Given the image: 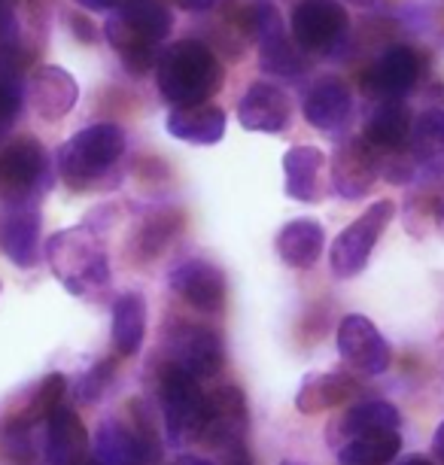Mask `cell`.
Listing matches in <instances>:
<instances>
[{"label": "cell", "instance_id": "29", "mask_svg": "<svg viewBox=\"0 0 444 465\" xmlns=\"http://www.w3.org/2000/svg\"><path fill=\"white\" fill-rule=\"evenodd\" d=\"M399 447H402L399 429L353 435L350 441L341 447V453H338V462L341 465H387L399 456Z\"/></svg>", "mask_w": 444, "mask_h": 465}, {"label": "cell", "instance_id": "6", "mask_svg": "<svg viewBox=\"0 0 444 465\" xmlns=\"http://www.w3.org/2000/svg\"><path fill=\"white\" fill-rule=\"evenodd\" d=\"M396 216L393 201H378L365 210L362 216H356L350 225L335 238L332 250H329V265L338 277H353L365 268V262L374 252V243L380 241L390 219Z\"/></svg>", "mask_w": 444, "mask_h": 465}, {"label": "cell", "instance_id": "12", "mask_svg": "<svg viewBox=\"0 0 444 465\" xmlns=\"http://www.w3.org/2000/svg\"><path fill=\"white\" fill-rule=\"evenodd\" d=\"M94 456L101 465H153L159 460V444L153 435L134 432L119 420H104L94 435Z\"/></svg>", "mask_w": 444, "mask_h": 465}, {"label": "cell", "instance_id": "31", "mask_svg": "<svg viewBox=\"0 0 444 465\" xmlns=\"http://www.w3.org/2000/svg\"><path fill=\"white\" fill-rule=\"evenodd\" d=\"M173 232H177V216H173V213L153 216L150 223L141 228V234H137V250H141V262L159 256L162 247L171 241Z\"/></svg>", "mask_w": 444, "mask_h": 465}, {"label": "cell", "instance_id": "7", "mask_svg": "<svg viewBox=\"0 0 444 465\" xmlns=\"http://www.w3.org/2000/svg\"><path fill=\"white\" fill-rule=\"evenodd\" d=\"M247 399L238 386H220L211 396H204V408H202V420H198L195 438L204 441L207 447H216V450H229L234 444H243V435H247Z\"/></svg>", "mask_w": 444, "mask_h": 465}, {"label": "cell", "instance_id": "36", "mask_svg": "<svg viewBox=\"0 0 444 465\" xmlns=\"http://www.w3.org/2000/svg\"><path fill=\"white\" fill-rule=\"evenodd\" d=\"M180 4V10H186V13H207V10H213L220 0H177Z\"/></svg>", "mask_w": 444, "mask_h": 465}, {"label": "cell", "instance_id": "24", "mask_svg": "<svg viewBox=\"0 0 444 465\" xmlns=\"http://www.w3.org/2000/svg\"><path fill=\"white\" fill-rule=\"evenodd\" d=\"M360 392V386L350 374L341 371H323V374H311L308 381L301 383L299 396H295V408L301 414H320V411L338 408L341 401Z\"/></svg>", "mask_w": 444, "mask_h": 465}, {"label": "cell", "instance_id": "4", "mask_svg": "<svg viewBox=\"0 0 444 465\" xmlns=\"http://www.w3.org/2000/svg\"><path fill=\"white\" fill-rule=\"evenodd\" d=\"M46 186L49 164L37 140H15L0 153V198L4 204H34Z\"/></svg>", "mask_w": 444, "mask_h": 465}, {"label": "cell", "instance_id": "10", "mask_svg": "<svg viewBox=\"0 0 444 465\" xmlns=\"http://www.w3.org/2000/svg\"><path fill=\"white\" fill-rule=\"evenodd\" d=\"M347 31V10L338 0H299L292 10V40L304 49H332Z\"/></svg>", "mask_w": 444, "mask_h": 465}, {"label": "cell", "instance_id": "27", "mask_svg": "<svg viewBox=\"0 0 444 465\" xmlns=\"http://www.w3.org/2000/svg\"><path fill=\"white\" fill-rule=\"evenodd\" d=\"M259 43V64H262L265 74L274 76H299L304 67V55L299 49V43L290 40V34L283 31V22L274 25L271 31H265Z\"/></svg>", "mask_w": 444, "mask_h": 465}, {"label": "cell", "instance_id": "34", "mask_svg": "<svg viewBox=\"0 0 444 465\" xmlns=\"http://www.w3.org/2000/svg\"><path fill=\"white\" fill-rule=\"evenodd\" d=\"M71 28L76 31V37H80L83 43H94V40H98V34H94V25L89 19H83V15H74Z\"/></svg>", "mask_w": 444, "mask_h": 465}, {"label": "cell", "instance_id": "39", "mask_svg": "<svg viewBox=\"0 0 444 465\" xmlns=\"http://www.w3.org/2000/svg\"><path fill=\"white\" fill-rule=\"evenodd\" d=\"M399 465H435L432 460H426V456H405Z\"/></svg>", "mask_w": 444, "mask_h": 465}, {"label": "cell", "instance_id": "16", "mask_svg": "<svg viewBox=\"0 0 444 465\" xmlns=\"http://www.w3.org/2000/svg\"><path fill=\"white\" fill-rule=\"evenodd\" d=\"M292 104L283 89L271 83L250 85L247 94L238 104V119L247 131H262V134H281L290 125Z\"/></svg>", "mask_w": 444, "mask_h": 465}, {"label": "cell", "instance_id": "13", "mask_svg": "<svg viewBox=\"0 0 444 465\" xmlns=\"http://www.w3.org/2000/svg\"><path fill=\"white\" fill-rule=\"evenodd\" d=\"M374 180H378V164L369 143L360 140H344L335 149L332 159V186L344 201H360L371 192Z\"/></svg>", "mask_w": 444, "mask_h": 465}, {"label": "cell", "instance_id": "38", "mask_svg": "<svg viewBox=\"0 0 444 465\" xmlns=\"http://www.w3.org/2000/svg\"><path fill=\"white\" fill-rule=\"evenodd\" d=\"M76 4L85 6V10H116L122 0H76Z\"/></svg>", "mask_w": 444, "mask_h": 465}, {"label": "cell", "instance_id": "19", "mask_svg": "<svg viewBox=\"0 0 444 465\" xmlns=\"http://www.w3.org/2000/svg\"><path fill=\"white\" fill-rule=\"evenodd\" d=\"M408 149L417 164V173H429L435 180H444V110L426 107L411 122Z\"/></svg>", "mask_w": 444, "mask_h": 465}, {"label": "cell", "instance_id": "2", "mask_svg": "<svg viewBox=\"0 0 444 465\" xmlns=\"http://www.w3.org/2000/svg\"><path fill=\"white\" fill-rule=\"evenodd\" d=\"M46 256L58 280L74 295L98 289L110 280L107 252L89 228H67L46 243Z\"/></svg>", "mask_w": 444, "mask_h": 465}, {"label": "cell", "instance_id": "43", "mask_svg": "<svg viewBox=\"0 0 444 465\" xmlns=\"http://www.w3.org/2000/svg\"><path fill=\"white\" fill-rule=\"evenodd\" d=\"M76 465H101L98 460H92V462H76Z\"/></svg>", "mask_w": 444, "mask_h": 465}, {"label": "cell", "instance_id": "40", "mask_svg": "<svg viewBox=\"0 0 444 465\" xmlns=\"http://www.w3.org/2000/svg\"><path fill=\"white\" fill-rule=\"evenodd\" d=\"M180 465H213V462L202 460V456H180Z\"/></svg>", "mask_w": 444, "mask_h": 465}, {"label": "cell", "instance_id": "25", "mask_svg": "<svg viewBox=\"0 0 444 465\" xmlns=\"http://www.w3.org/2000/svg\"><path fill=\"white\" fill-rule=\"evenodd\" d=\"M286 171V195L311 204L320 198V171H323V153L317 146H292L283 159Z\"/></svg>", "mask_w": 444, "mask_h": 465}, {"label": "cell", "instance_id": "28", "mask_svg": "<svg viewBox=\"0 0 444 465\" xmlns=\"http://www.w3.org/2000/svg\"><path fill=\"white\" fill-rule=\"evenodd\" d=\"M116 15L146 43H162L173 28L171 10H164L159 0H122Z\"/></svg>", "mask_w": 444, "mask_h": 465}, {"label": "cell", "instance_id": "11", "mask_svg": "<svg viewBox=\"0 0 444 465\" xmlns=\"http://www.w3.org/2000/svg\"><path fill=\"white\" fill-rule=\"evenodd\" d=\"M171 289L195 311L220 313L225 307V274L213 262L189 259L171 271Z\"/></svg>", "mask_w": 444, "mask_h": 465}, {"label": "cell", "instance_id": "21", "mask_svg": "<svg viewBox=\"0 0 444 465\" xmlns=\"http://www.w3.org/2000/svg\"><path fill=\"white\" fill-rule=\"evenodd\" d=\"M408 134H411V113L402 101H380L378 107L365 116L362 125V140L374 153L384 149H402L408 146Z\"/></svg>", "mask_w": 444, "mask_h": 465}, {"label": "cell", "instance_id": "1", "mask_svg": "<svg viewBox=\"0 0 444 465\" xmlns=\"http://www.w3.org/2000/svg\"><path fill=\"white\" fill-rule=\"evenodd\" d=\"M155 83L173 107L207 104L222 89V64L202 40H180L155 61Z\"/></svg>", "mask_w": 444, "mask_h": 465}, {"label": "cell", "instance_id": "20", "mask_svg": "<svg viewBox=\"0 0 444 465\" xmlns=\"http://www.w3.org/2000/svg\"><path fill=\"white\" fill-rule=\"evenodd\" d=\"M89 435L76 411L55 405L46 420V462L49 465H76L83 460Z\"/></svg>", "mask_w": 444, "mask_h": 465}, {"label": "cell", "instance_id": "8", "mask_svg": "<svg viewBox=\"0 0 444 465\" xmlns=\"http://www.w3.org/2000/svg\"><path fill=\"white\" fill-rule=\"evenodd\" d=\"M338 353L356 374L365 377L384 374L390 368V359H393L384 335L374 329L371 320L360 317V313L344 317L341 326H338Z\"/></svg>", "mask_w": 444, "mask_h": 465}, {"label": "cell", "instance_id": "32", "mask_svg": "<svg viewBox=\"0 0 444 465\" xmlns=\"http://www.w3.org/2000/svg\"><path fill=\"white\" fill-rule=\"evenodd\" d=\"M64 377L61 374H49L46 381H43L40 392H37V401H34V414H49L52 408L58 405V399L64 396Z\"/></svg>", "mask_w": 444, "mask_h": 465}, {"label": "cell", "instance_id": "44", "mask_svg": "<svg viewBox=\"0 0 444 465\" xmlns=\"http://www.w3.org/2000/svg\"><path fill=\"white\" fill-rule=\"evenodd\" d=\"M281 465H301V462H292V460H286V462H281Z\"/></svg>", "mask_w": 444, "mask_h": 465}, {"label": "cell", "instance_id": "41", "mask_svg": "<svg viewBox=\"0 0 444 465\" xmlns=\"http://www.w3.org/2000/svg\"><path fill=\"white\" fill-rule=\"evenodd\" d=\"M435 213H439V219L444 223V195H441L439 201H435Z\"/></svg>", "mask_w": 444, "mask_h": 465}, {"label": "cell", "instance_id": "33", "mask_svg": "<svg viewBox=\"0 0 444 465\" xmlns=\"http://www.w3.org/2000/svg\"><path fill=\"white\" fill-rule=\"evenodd\" d=\"M110 371H113L110 362H101L98 368H92V371L85 374L83 383H80V399L83 401H98V396L104 392V386L110 383Z\"/></svg>", "mask_w": 444, "mask_h": 465}, {"label": "cell", "instance_id": "23", "mask_svg": "<svg viewBox=\"0 0 444 465\" xmlns=\"http://www.w3.org/2000/svg\"><path fill=\"white\" fill-rule=\"evenodd\" d=\"M326 234L317 219H292L277 234V256L290 268H311L323 256Z\"/></svg>", "mask_w": 444, "mask_h": 465}, {"label": "cell", "instance_id": "22", "mask_svg": "<svg viewBox=\"0 0 444 465\" xmlns=\"http://www.w3.org/2000/svg\"><path fill=\"white\" fill-rule=\"evenodd\" d=\"M168 131L177 140L198 146L220 143L225 134V113L213 104H189V107H173L168 113Z\"/></svg>", "mask_w": 444, "mask_h": 465}, {"label": "cell", "instance_id": "3", "mask_svg": "<svg viewBox=\"0 0 444 465\" xmlns=\"http://www.w3.org/2000/svg\"><path fill=\"white\" fill-rule=\"evenodd\" d=\"M122 153H125V134H122V128L110 125V122H101V125L83 128L80 134L71 137L58 149V171L67 180V186L85 189L92 180L107 173L119 162Z\"/></svg>", "mask_w": 444, "mask_h": 465}, {"label": "cell", "instance_id": "14", "mask_svg": "<svg viewBox=\"0 0 444 465\" xmlns=\"http://www.w3.org/2000/svg\"><path fill=\"white\" fill-rule=\"evenodd\" d=\"M304 119L311 122L313 128H320L323 134H338L350 125L353 119V98L350 89L335 80V76H326V80H317L304 94Z\"/></svg>", "mask_w": 444, "mask_h": 465}, {"label": "cell", "instance_id": "18", "mask_svg": "<svg viewBox=\"0 0 444 465\" xmlns=\"http://www.w3.org/2000/svg\"><path fill=\"white\" fill-rule=\"evenodd\" d=\"M28 94H31V104L40 119L58 122L74 110L76 98H80V89H76V80L67 74V70L40 67V70H34Z\"/></svg>", "mask_w": 444, "mask_h": 465}, {"label": "cell", "instance_id": "5", "mask_svg": "<svg viewBox=\"0 0 444 465\" xmlns=\"http://www.w3.org/2000/svg\"><path fill=\"white\" fill-rule=\"evenodd\" d=\"M159 401L171 444H183L186 438H192L204 408V392L198 386V377H192L177 362L164 365L159 377Z\"/></svg>", "mask_w": 444, "mask_h": 465}, {"label": "cell", "instance_id": "42", "mask_svg": "<svg viewBox=\"0 0 444 465\" xmlns=\"http://www.w3.org/2000/svg\"><path fill=\"white\" fill-rule=\"evenodd\" d=\"M350 4H356V6H371L374 0H350Z\"/></svg>", "mask_w": 444, "mask_h": 465}, {"label": "cell", "instance_id": "30", "mask_svg": "<svg viewBox=\"0 0 444 465\" xmlns=\"http://www.w3.org/2000/svg\"><path fill=\"white\" fill-rule=\"evenodd\" d=\"M402 417L399 411L384 399H365L360 405H353L344 417V432L347 435H369V432H390L399 429Z\"/></svg>", "mask_w": 444, "mask_h": 465}, {"label": "cell", "instance_id": "35", "mask_svg": "<svg viewBox=\"0 0 444 465\" xmlns=\"http://www.w3.org/2000/svg\"><path fill=\"white\" fill-rule=\"evenodd\" d=\"M225 465H252L250 450H247V447H243V444L229 447V450H225Z\"/></svg>", "mask_w": 444, "mask_h": 465}, {"label": "cell", "instance_id": "26", "mask_svg": "<svg viewBox=\"0 0 444 465\" xmlns=\"http://www.w3.org/2000/svg\"><path fill=\"white\" fill-rule=\"evenodd\" d=\"M146 335V302L143 295L128 292L113 304V347L119 356H134Z\"/></svg>", "mask_w": 444, "mask_h": 465}, {"label": "cell", "instance_id": "9", "mask_svg": "<svg viewBox=\"0 0 444 465\" xmlns=\"http://www.w3.org/2000/svg\"><path fill=\"white\" fill-rule=\"evenodd\" d=\"M423 74V58L411 46H390L374 64L362 74L365 94L378 101L405 98Z\"/></svg>", "mask_w": 444, "mask_h": 465}, {"label": "cell", "instance_id": "17", "mask_svg": "<svg viewBox=\"0 0 444 465\" xmlns=\"http://www.w3.org/2000/svg\"><path fill=\"white\" fill-rule=\"evenodd\" d=\"M177 341H173V350H177V365L186 368L189 374L204 381V377H213L222 371L225 365V344L222 338L216 335L213 329L204 326H192V322H180Z\"/></svg>", "mask_w": 444, "mask_h": 465}, {"label": "cell", "instance_id": "37", "mask_svg": "<svg viewBox=\"0 0 444 465\" xmlns=\"http://www.w3.org/2000/svg\"><path fill=\"white\" fill-rule=\"evenodd\" d=\"M432 450H435V460L444 465V420H441L439 429H435V435H432Z\"/></svg>", "mask_w": 444, "mask_h": 465}, {"label": "cell", "instance_id": "15", "mask_svg": "<svg viewBox=\"0 0 444 465\" xmlns=\"http://www.w3.org/2000/svg\"><path fill=\"white\" fill-rule=\"evenodd\" d=\"M40 241V213L37 204H4L0 213V250L19 268H31L37 262Z\"/></svg>", "mask_w": 444, "mask_h": 465}]
</instances>
